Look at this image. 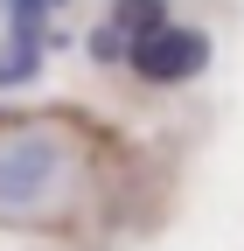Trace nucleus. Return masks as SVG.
Segmentation results:
<instances>
[{
    "label": "nucleus",
    "instance_id": "nucleus-1",
    "mask_svg": "<svg viewBox=\"0 0 244 251\" xmlns=\"http://www.w3.org/2000/svg\"><path fill=\"white\" fill-rule=\"evenodd\" d=\"M56 168H63V147L42 133H14L0 147V209H28L56 188Z\"/></svg>",
    "mask_w": 244,
    "mask_h": 251
},
{
    "label": "nucleus",
    "instance_id": "nucleus-2",
    "mask_svg": "<svg viewBox=\"0 0 244 251\" xmlns=\"http://www.w3.org/2000/svg\"><path fill=\"white\" fill-rule=\"evenodd\" d=\"M126 63H133V77H146V84H181V77H195L209 63V35H202V28H181V21H161L154 35H140L126 49Z\"/></svg>",
    "mask_w": 244,
    "mask_h": 251
},
{
    "label": "nucleus",
    "instance_id": "nucleus-3",
    "mask_svg": "<svg viewBox=\"0 0 244 251\" xmlns=\"http://www.w3.org/2000/svg\"><path fill=\"white\" fill-rule=\"evenodd\" d=\"M161 21H168V7H161V0H112V21H105V28H112V35L133 49L140 35H154Z\"/></svg>",
    "mask_w": 244,
    "mask_h": 251
},
{
    "label": "nucleus",
    "instance_id": "nucleus-4",
    "mask_svg": "<svg viewBox=\"0 0 244 251\" xmlns=\"http://www.w3.org/2000/svg\"><path fill=\"white\" fill-rule=\"evenodd\" d=\"M42 63V42L35 35H14V49H0V84H28Z\"/></svg>",
    "mask_w": 244,
    "mask_h": 251
},
{
    "label": "nucleus",
    "instance_id": "nucleus-5",
    "mask_svg": "<svg viewBox=\"0 0 244 251\" xmlns=\"http://www.w3.org/2000/svg\"><path fill=\"white\" fill-rule=\"evenodd\" d=\"M91 49H98L105 63H112V56H126V42H119V35H112V28H98V35H91Z\"/></svg>",
    "mask_w": 244,
    "mask_h": 251
}]
</instances>
